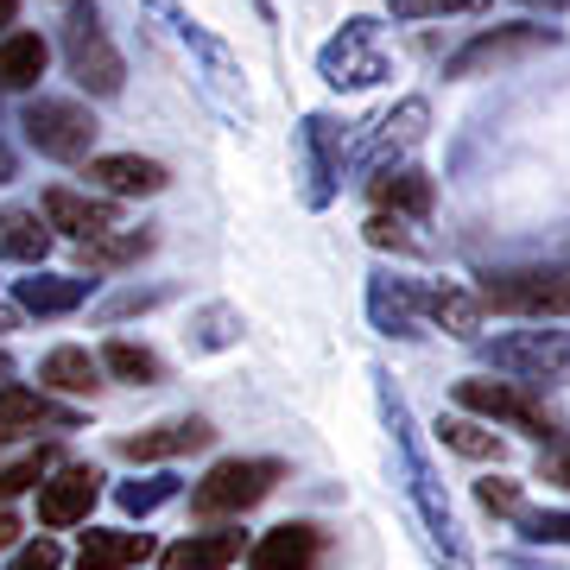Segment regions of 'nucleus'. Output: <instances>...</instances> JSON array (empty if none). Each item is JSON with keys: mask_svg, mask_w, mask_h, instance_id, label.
Here are the masks:
<instances>
[{"mask_svg": "<svg viewBox=\"0 0 570 570\" xmlns=\"http://www.w3.org/2000/svg\"><path fill=\"white\" fill-rule=\"evenodd\" d=\"M367 381H374L381 425H387V438H393V475H400V494H406L412 513H419V527H425V546H431V558H438V570H475V564H469V546H463V527H456V513H450L444 475H438L425 438H419V419H412L406 393L393 387L387 367H374Z\"/></svg>", "mask_w": 570, "mask_h": 570, "instance_id": "obj_1", "label": "nucleus"}, {"mask_svg": "<svg viewBox=\"0 0 570 570\" xmlns=\"http://www.w3.org/2000/svg\"><path fill=\"white\" fill-rule=\"evenodd\" d=\"M140 13H146V26H153V39H159L165 51L190 70L197 96H204L228 127H254L247 70H242V58L228 51L223 32H209L204 20H190V7H178V0H140Z\"/></svg>", "mask_w": 570, "mask_h": 570, "instance_id": "obj_2", "label": "nucleus"}, {"mask_svg": "<svg viewBox=\"0 0 570 570\" xmlns=\"http://www.w3.org/2000/svg\"><path fill=\"white\" fill-rule=\"evenodd\" d=\"M298 197L305 209H330L343 197V178H348V153H355V121L330 115V108H311L298 121Z\"/></svg>", "mask_w": 570, "mask_h": 570, "instance_id": "obj_3", "label": "nucleus"}, {"mask_svg": "<svg viewBox=\"0 0 570 570\" xmlns=\"http://www.w3.org/2000/svg\"><path fill=\"white\" fill-rule=\"evenodd\" d=\"M475 298H482V311L551 324V317H570V266H489Z\"/></svg>", "mask_w": 570, "mask_h": 570, "instance_id": "obj_4", "label": "nucleus"}, {"mask_svg": "<svg viewBox=\"0 0 570 570\" xmlns=\"http://www.w3.org/2000/svg\"><path fill=\"white\" fill-rule=\"evenodd\" d=\"M482 362L494 374H508L520 387H570V330L532 324V330H508L482 343Z\"/></svg>", "mask_w": 570, "mask_h": 570, "instance_id": "obj_5", "label": "nucleus"}, {"mask_svg": "<svg viewBox=\"0 0 570 570\" xmlns=\"http://www.w3.org/2000/svg\"><path fill=\"white\" fill-rule=\"evenodd\" d=\"M317 77L330 89H343V96H362V89H381L393 77L387 51H381V26L367 20V13H348L324 45H317Z\"/></svg>", "mask_w": 570, "mask_h": 570, "instance_id": "obj_6", "label": "nucleus"}, {"mask_svg": "<svg viewBox=\"0 0 570 570\" xmlns=\"http://www.w3.org/2000/svg\"><path fill=\"white\" fill-rule=\"evenodd\" d=\"M279 482H285V463H273V456H223V463L190 489V513H204V520H228V513L261 508Z\"/></svg>", "mask_w": 570, "mask_h": 570, "instance_id": "obj_7", "label": "nucleus"}, {"mask_svg": "<svg viewBox=\"0 0 570 570\" xmlns=\"http://www.w3.org/2000/svg\"><path fill=\"white\" fill-rule=\"evenodd\" d=\"M564 32L558 26H539V20H520V26H489V32H475L463 51H450L444 58V77L469 82V77H494V70H508V63H527L539 51H558Z\"/></svg>", "mask_w": 570, "mask_h": 570, "instance_id": "obj_8", "label": "nucleus"}, {"mask_svg": "<svg viewBox=\"0 0 570 570\" xmlns=\"http://www.w3.org/2000/svg\"><path fill=\"white\" fill-rule=\"evenodd\" d=\"M63 63H70V77H77L89 96H102V102L127 89V63H121V51H115V39H108V26L96 20L89 0H77V7L63 13Z\"/></svg>", "mask_w": 570, "mask_h": 570, "instance_id": "obj_9", "label": "nucleus"}, {"mask_svg": "<svg viewBox=\"0 0 570 570\" xmlns=\"http://www.w3.org/2000/svg\"><path fill=\"white\" fill-rule=\"evenodd\" d=\"M26 140H32V153H45V159L58 165H82L89 153H96V115L77 102V96H32L20 115Z\"/></svg>", "mask_w": 570, "mask_h": 570, "instance_id": "obj_10", "label": "nucleus"}, {"mask_svg": "<svg viewBox=\"0 0 570 570\" xmlns=\"http://www.w3.org/2000/svg\"><path fill=\"white\" fill-rule=\"evenodd\" d=\"M456 406L475 412V419H489V425L527 431V438H539V444L564 438V419H558L532 387H520V381H456Z\"/></svg>", "mask_w": 570, "mask_h": 570, "instance_id": "obj_11", "label": "nucleus"}, {"mask_svg": "<svg viewBox=\"0 0 570 570\" xmlns=\"http://www.w3.org/2000/svg\"><path fill=\"white\" fill-rule=\"evenodd\" d=\"M431 127V102L425 96H406V102H393L381 121H367V134L355 140V153H348V171H362V178H374V171H393V165H406V153L419 140H425Z\"/></svg>", "mask_w": 570, "mask_h": 570, "instance_id": "obj_12", "label": "nucleus"}, {"mask_svg": "<svg viewBox=\"0 0 570 570\" xmlns=\"http://www.w3.org/2000/svg\"><path fill=\"white\" fill-rule=\"evenodd\" d=\"M96 494H102V469L96 463H58L39 482V527H51V532L82 527L89 508H96Z\"/></svg>", "mask_w": 570, "mask_h": 570, "instance_id": "obj_13", "label": "nucleus"}, {"mask_svg": "<svg viewBox=\"0 0 570 570\" xmlns=\"http://www.w3.org/2000/svg\"><path fill=\"white\" fill-rule=\"evenodd\" d=\"M412 298L431 330H444L456 343H482V298L463 279H412Z\"/></svg>", "mask_w": 570, "mask_h": 570, "instance_id": "obj_14", "label": "nucleus"}, {"mask_svg": "<svg viewBox=\"0 0 570 570\" xmlns=\"http://www.w3.org/2000/svg\"><path fill=\"white\" fill-rule=\"evenodd\" d=\"M82 412L77 406H58L51 393L39 387H0V444H20V438H39V431H77Z\"/></svg>", "mask_w": 570, "mask_h": 570, "instance_id": "obj_15", "label": "nucleus"}, {"mask_svg": "<svg viewBox=\"0 0 570 570\" xmlns=\"http://www.w3.org/2000/svg\"><path fill=\"white\" fill-rule=\"evenodd\" d=\"M45 228L51 235H70V242H96V235H115L121 228V204L115 197H82V190H45Z\"/></svg>", "mask_w": 570, "mask_h": 570, "instance_id": "obj_16", "label": "nucleus"}, {"mask_svg": "<svg viewBox=\"0 0 570 570\" xmlns=\"http://www.w3.org/2000/svg\"><path fill=\"white\" fill-rule=\"evenodd\" d=\"M330 551V532L317 520H285V527L261 532V546L247 551V570H317Z\"/></svg>", "mask_w": 570, "mask_h": 570, "instance_id": "obj_17", "label": "nucleus"}, {"mask_svg": "<svg viewBox=\"0 0 570 570\" xmlns=\"http://www.w3.org/2000/svg\"><path fill=\"white\" fill-rule=\"evenodd\" d=\"M367 324L393 336V343H425V317H419V298H412V279L400 273H367Z\"/></svg>", "mask_w": 570, "mask_h": 570, "instance_id": "obj_18", "label": "nucleus"}, {"mask_svg": "<svg viewBox=\"0 0 570 570\" xmlns=\"http://www.w3.org/2000/svg\"><path fill=\"white\" fill-rule=\"evenodd\" d=\"M209 444H216V425L184 412V419H159V425L121 438V456L127 463H171V456H190V450H209Z\"/></svg>", "mask_w": 570, "mask_h": 570, "instance_id": "obj_19", "label": "nucleus"}, {"mask_svg": "<svg viewBox=\"0 0 570 570\" xmlns=\"http://www.w3.org/2000/svg\"><path fill=\"white\" fill-rule=\"evenodd\" d=\"M89 292H96L89 273H45V266H32V279H13V305H20V317H70V311L89 305Z\"/></svg>", "mask_w": 570, "mask_h": 570, "instance_id": "obj_20", "label": "nucleus"}, {"mask_svg": "<svg viewBox=\"0 0 570 570\" xmlns=\"http://www.w3.org/2000/svg\"><path fill=\"white\" fill-rule=\"evenodd\" d=\"M89 184L108 197H159L171 171L159 159H140V153H102V159H89Z\"/></svg>", "mask_w": 570, "mask_h": 570, "instance_id": "obj_21", "label": "nucleus"}, {"mask_svg": "<svg viewBox=\"0 0 570 570\" xmlns=\"http://www.w3.org/2000/svg\"><path fill=\"white\" fill-rule=\"evenodd\" d=\"M367 197H374V209H387V216H431V204H438V184H431V171H419V165H393V171H374L367 178Z\"/></svg>", "mask_w": 570, "mask_h": 570, "instance_id": "obj_22", "label": "nucleus"}, {"mask_svg": "<svg viewBox=\"0 0 570 570\" xmlns=\"http://www.w3.org/2000/svg\"><path fill=\"white\" fill-rule=\"evenodd\" d=\"M153 558V532H127V527H89L77 546V570H134Z\"/></svg>", "mask_w": 570, "mask_h": 570, "instance_id": "obj_23", "label": "nucleus"}, {"mask_svg": "<svg viewBox=\"0 0 570 570\" xmlns=\"http://www.w3.org/2000/svg\"><path fill=\"white\" fill-rule=\"evenodd\" d=\"M45 254H51V228H45L39 209H20V204L0 209V261L45 266Z\"/></svg>", "mask_w": 570, "mask_h": 570, "instance_id": "obj_24", "label": "nucleus"}, {"mask_svg": "<svg viewBox=\"0 0 570 570\" xmlns=\"http://www.w3.org/2000/svg\"><path fill=\"white\" fill-rule=\"evenodd\" d=\"M242 558V532H190L159 558V570H228Z\"/></svg>", "mask_w": 570, "mask_h": 570, "instance_id": "obj_25", "label": "nucleus"}, {"mask_svg": "<svg viewBox=\"0 0 570 570\" xmlns=\"http://www.w3.org/2000/svg\"><path fill=\"white\" fill-rule=\"evenodd\" d=\"M140 254H153V228H115V235H96V242H77L82 273H121Z\"/></svg>", "mask_w": 570, "mask_h": 570, "instance_id": "obj_26", "label": "nucleus"}, {"mask_svg": "<svg viewBox=\"0 0 570 570\" xmlns=\"http://www.w3.org/2000/svg\"><path fill=\"white\" fill-rule=\"evenodd\" d=\"M39 381L51 393H96L102 387V362H96V355H89V348H51V355H45L39 362Z\"/></svg>", "mask_w": 570, "mask_h": 570, "instance_id": "obj_27", "label": "nucleus"}, {"mask_svg": "<svg viewBox=\"0 0 570 570\" xmlns=\"http://www.w3.org/2000/svg\"><path fill=\"white\" fill-rule=\"evenodd\" d=\"M51 63V45L39 32H7L0 39V89H32Z\"/></svg>", "mask_w": 570, "mask_h": 570, "instance_id": "obj_28", "label": "nucleus"}, {"mask_svg": "<svg viewBox=\"0 0 570 570\" xmlns=\"http://www.w3.org/2000/svg\"><path fill=\"white\" fill-rule=\"evenodd\" d=\"M242 311L235 305H197L190 311V330H184V343H190V355H216V348H235L242 343Z\"/></svg>", "mask_w": 570, "mask_h": 570, "instance_id": "obj_29", "label": "nucleus"}, {"mask_svg": "<svg viewBox=\"0 0 570 570\" xmlns=\"http://www.w3.org/2000/svg\"><path fill=\"white\" fill-rule=\"evenodd\" d=\"M96 362H102V374H115V381H127V387H159V381H165L159 355H153L146 343H127V336H115Z\"/></svg>", "mask_w": 570, "mask_h": 570, "instance_id": "obj_30", "label": "nucleus"}, {"mask_svg": "<svg viewBox=\"0 0 570 570\" xmlns=\"http://www.w3.org/2000/svg\"><path fill=\"white\" fill-rule=\"evenodd\" d=\"M438 438H444L456 456H469V463H489V456H501V438H494L482 419H469V412H450V419H438Z\"/></svg>", "mask_w": 570, "mask_h": 570, "instance_id": "obj_31", "label": "nucleus"}, {"mask_svg": "<svg viewBox=\"0 0 570 570\" xmlns=\"http://www.w3.org/2000/svg\"><path fill=\"white\" fill-rule=\"evenodd\" d=\"M362 235L381 247V254H406V261H419V254H425V242L412 235V216H387V209H374Z\"/></svg>", "mask_w": 570, "mask_h": 570, "instance_id": "obj_32", "label": "nucleus"}, {"mask_svg": "<svg viewBox=\"0 0 570 570\" xmlns=\"http://www.w3.org/2000/svg\"><path fill=\"white\" fill-rule=\"evenodd\" d=\"M171 494H178V475H140V482H121V489H115V501H121L134 520H146V513H159Z\"/></svg>", "mask_w": 570, "mask_h": 570, "instance_id": "obj_33", "label": "nucleus"}, {"mask_svg": "<svg viewBox=\"0 0 570 570\" xmlns=\"http://www.w3.org/2000/svg\"><path fill=\"white\" fill-rule=\"evenodd\" d=\"M51 469H58V450H32V456H20V463H7L0 469V508H7L13 494H26L32 482H45Z\"/></svg>", "mask_w": 570, "mask_h": 570, "instance_id": "obj_34", "label": "nucleus"}, {"mask_svg": "<svg viewBox=\"0 0 570 570\" xmlns=\"http://www.w3.org/2000/svg\"><path fill=\"white\" fill-rule=\"evenodd\" d=\"M171 298V285H127V292H115L96 317L102 324H121V317H140V311H153V305H165Z\"/></svg>", "mask_w": 570, "mask_h": 570, "instance_id": "obj_35", "label": "nucleus"}, {"mask_svg": "<svg viewBox=\"0 0 570 570\" xmlns=\"http://www.w3.org/2000/svg\"><path fill=\"white\" fill-rule=\"evenodd\" d=\"M520 532L532 546H570V513L564 508H527L520 513Z\"/></svg>", "mask_w": 570, "mask_h": 570, "instance_id": "obj_36", "label": "nucleus"}, {"mask_svg": "<svg viewBox=\"0 0 570 570\" xmlns=\"http://www.w3.org/2000/svg\"><path fill=\"white\" fill-rule=\"evenodd\" d=\"M393 20H444V13H482L489 0H387Z\"/></svg>", "mask_w": 570, "mask_h": 570, "instance_id": "obj_37", "label": "nucleus"}, {"mask_svg": "<svg viewBox=\"0 0 570 570\" xmlns=\"http://www.w3.org/2000/svg\"><path fill=\"white\" fill-rule=\"evenodd\" d=\"M475 501H482V508L489 513H508V520H520V513H527V501H520V482H475Z\"/></svg>", "mask_w": 570, "mask_h": 570, "instance_id": "obj_38", "label": "nucleus"}, {"mask_svg": "<svg viewBox=\"0 0 570 570\" xmlns=\"http://www.w3.org/2000/svg\"><path fill=\"white\" fill-rule=\"evenodd\" d=\"M58 564H63L58 539H32V546L13 551V570H58Z\"/></svg>", "mask_w": 570, "mask_h": 570, "instance_id": "obj_39", "label": "nucleus"}, {"mask_svg": "<svg viewBox=\"0 0 570 570\" xmlns=\"http://www.w3.org/2000/svg\"><path fill=\"white\" fill-rule=\"evenodd\" d=\"M539 475H546V482H558V489H570V450L546 456V463H539Z\"/></svg>", "mask_w": 570, "mask_h": 570, "instance_id": "obj_40", "label": "nucleus"}, {"mask_svg": "<svg viewBox=\"0 0 570 570\" xmlns=\"http://www.w3.org/2000/svg\"><path fill=\"white\" fill-rule=\"evenodd\" d=\"M0 546H20V520H13L7 508H0Z\"/></svg>", "mask_w": 570, "mask_h": 570, "instance_id": "obj_41", "label": "nucleus"}, {"mask_svg": "<svg viewBox=\"0 0 570 570\" xmlns=\"http://www.w3.org/2000/svg\"><path fill=\"white\" fill-rule=\"evenodd\" d=\"M13 171H20V165H13V146L0 140V184H13Z\"/></svg>", "mask_w": 570, "mask_h": 570, "instance_id": "obj_42", "label": "nucleus"}, {"mask_svg": "<svg viewBox=\"0 0 570 570\" xmlns=\"http://www.w3.org/2000/svg\"><path fill=\"white\" fill-rule=\"evenodd\" d=\"M13 13H20V0H0V39H7V26H13Z\"/></svg>", "mask_w": 570, "mask_h": 570, "instance_id": "obj_43", "label": "nucleus"}, {"mask_svg": "<svg viewBox=\"0 0 570 570\" xmlns=\"http://www.w3.org/2000/svg\"><path fill=\"white\" fill-rule=\"evenodd\" d=\"M520 7H546V13H564L570 0H520Z\"/></svg>", "mask_w": 570, "mask_h": 570, "instance_id": "obj_44", "label": "nucleus"}, {"mask_svg": "<svg viewBox=\"0 0 570 570\" xmlns=\"http://www.w3.org/2000/svg\"><path fill=\"white\" fill-rule=\"evenodd\" d=\"M7 381H13V362H7V348H0V387H7Z\"/></svg>", "mask_w": 570, "mask_h": 570, "instance_id": "obj_45", "label": "nucleus"}, {"mask_svg": "<svg viewBox=\"0 0 570 570\" xmlns=\"http://www.w3.org/2000/svg\"><path fill=\"white\" fill-rule=\"evenodd\" d=\"M254 13H261V20H273V7H266V0H254Z\"/></svg>", "mask_w": 570, "mask_h": 570, "instance_id": "obj_46", "label": "nucleus"}, {"mask_svg": "<svg viewBox=\"0 0 570 570\" xmlns=\"http://www.w3.org/2000/svg\"><path fill=\"white\" fill-rule=\"evenodd\" d=\"M63 7H77V0H63Z\"/></svg>", "mask_w": 570, "mask_h": 570, "instance_id": "obj_47", "label": "nucleus"}]
</instances>
